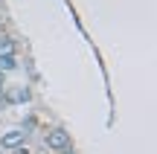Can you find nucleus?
<instances>
[{
  "label": "nucleus",
  "mask_w": 157,
  "mask_h": 154,
  "mask_svg": "<svg viewBox=\"0 0 157 154\" xmlns=\"http://www.w3.org/2000/svg\"><path fill=\"white\" fill-rule=\"evenodd\" d=\"M41 140H44V148L50 154H67V151H73V137H70V131L61 128V125L47 128Z\"/></svg>",
  "instance_id": "1"
},
{
  "label": "nucleus",
  "mask_w": 157,
  "mask_h": 154,
  "mask_svg": "<svg viewBox=\"0 0 157 154\" xmlns=\"http://www.w3.org/2000/svg\"><path fill=\"white\" fill-rule=\"evenodd\" d=\"M26 128H12V131H6L3 137H0V151H15L21 148L23 143H26Z\"/></svg>",
  "instance_id": "2"
},
{
  "label": "nucleus",
  "mask_w": 157,
  "mask_h": 154,
  "mask_svg": "<svg viewBox=\"0 0 157 154\" xmlns=\"http://www.w3.org/2000/svg\"><path fill=\"white\" fill-rule=\"evenodd\" d=\"M0 102H6V105L29 102V90H26L23 85H6V87H3V96H0Z\"/></svg>",
  "instance_id": "3"
},
{
  "label": "nucleus",
  "mask_w": 157,
  "mask_h": 154,
  "mask_svg": "<svg viewBox=\"0 0 157 154\" xmlns=\"http://www.w3.org/2000/svg\"><path fill=\"white\" fill-rule=\"evenodd\" d=\"M0 58H17V41L12 35H0Z\"/></svg>",
  "instance_id": "4"
},
{
  "label": "nucleus",
  "mask_w": 157,
  "mask_h": 154,
  "mask_svg": "<svg viewBox=\"0 0 157 154\" xmlns=\"http://www.w3.org/2000/svg\"><path fill=\"white\" fill-rule=\"evenodd\" d=\"M9 154H35L32 148H29V143H23L21 148H15V151H9Z\"/></svg>",
  "instance_id": "5"
},
{
  "label": "nucleus",
  "mask_w": 157,
  "mask_h": 154,
  "mask_svg": "<svg viewBox=\"0 0 157 154\" xmlns=\"http://www.w3.org/2000/svg\"><path fill=\"white\" fill-rule=\"evenodd\" d=\"M67 154H73V151H67Z\"/></svg>",
  "instance_id": "6"
},
{
  "label": "nucleus",
  "mask_w": 157,
  "mask_h": 154,
  "mask_svg": "<svg viewBox=\"0 0 157 154\" xmlns=\"http://www.w3.org/2000/svg\"><path fill=\"white\" fill-rule=\"evenodd\" d=\"M0 154H6V151H0Z\"/></svg>",
  "instance_id": "7"
}]
</instances>
